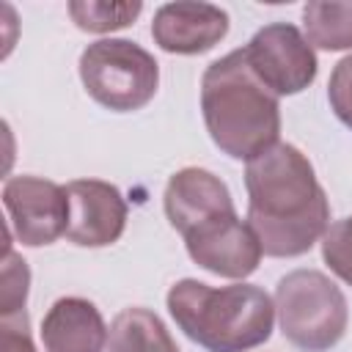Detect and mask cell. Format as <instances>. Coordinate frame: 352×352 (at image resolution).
Wrapping results in <instances>:
<instances>
[{"instance_id":"obj_1","label":"cell","mask_w":352,"mask_h":352,"mask_svg":"<svg viewBox=\"0 0 352 352\" xmlns=\"http://www.w3.org/2000/svg\"><path fill=\"white\" fill-rule=\"evenodd\" d=\"M248 223L264 256L308 253L330 228V204L311 160L292 143H275L245 165Z\"/></svg>"},{"instance_id":"obj_2","label":"cell","mask_w":352,"mask_h":352,"mask_svg":"<svg viewBox=\"0 0 352 352\" xmlns=\"http://www.w3.org/2000/svg\"><path fill=\"white\" fill-rule=\"evenodd\" d=\"M280 96L250 69L245 50L212 60L201 77V113L212 143L231 160L250 162L278 143Z\"/></svg>"},{"instance_id":"obj_3","label":"cell","mask_w":352,"mask_h":352,"mask_svg":"<svg viewBox=\"0 0 352 352\" xmlns=\"http://www.w3.org/2000/svg\"><path fill=\"white\" fill-rule=\"evenodd\" d=\"M165 302L176 327L206 352H248L272 336L275 300L256 283L209 286L182 278Z\"/></svg>"},{"instance_id":"obj_4","label":"cell","mask_w":352,"mask_h":352,"mask_svg":"<svg viewBox=\"0 0 352 352\" xmlns=\"http://www.w3.org/2000/svg\"><path fill=\"white\" fill-rule=\"evenodd\" d=\"M280 333L302 352L333 349L349 324L344 292L319 270H292L275 286Z\"/></svg>"},{"instance_id":"obj_5","label":"cell","mask_w":352,"mask_h":352,"mask_svg":"<svg viewBox=\"0 0 352 352\" xmlns=\"http://www.w3.org/2000/svg\"><path fill=\"white\" fill-rule=\"evenodd\" d=\"M80 80L96 104L113 113H132L154 99L160 63L138 41L99 38L80 55Z\"/></svg>"},{"instance_id":"obj_6","label":"cell","mask_w":352,"mask_h":352,"mask_svg":"<svg viewBox=\"0 0 352 352\" xmlns=\"http://www.w3.org/2000/svg\"><path fill=\"white\" fill-rule=\"evenodd\" d=\"M242 50L253 74L275 96H294L316 80V52L305 33L292 22H270L258 28Z\"/></svg>"},{"instance_id":"obj_7","label":"cell","mask_w":352,"mask_h":352,"mask_svg":"<svg viewBox=\"0 0 352 352\" xmlns=\"http://www.w3.org/2000/svg\"><path fill=\"white\" fill-rule=\"evenodd\" d=\"M8 231L25 248L52 245L69 228L66 187L41 176H8L3 184Z\"/></svg>"},{"instance_id":"obj_8","label":"cell","mask_w":352,"mask_h":352,"mask_svg":"<svg viewBox=\"0 0 352 352\" xmlns=\"http://www.w3.org/2000/svg\"><path fill=\"white\" fill-rule=\"evenodd\" d=\"M184 248L201 270L231 280H245L253 275L264 256L256 231L248 220H239L236 212L217 214L187 231Z\"/></svg>"},{"instance_id":"obj_9","label":"cell","mask_w":352,"mask_h":352,"mask_svg":"<svg viewBox=\"0 0 352 352\" xmlns=\"http://www.w3.org/2000/svg\"><path fill=\"white\" fill-rule=\"evenodd\" d=\"M69 192L66 239L80 248H107L121 239L126 228V201L121 190L102 179H74Z\"/></svg>"},{"instance_id":"obj_10","label":"cell","mask_w":352,"mask_h":352,"mask_svg":"<svg viewBox=\"0 0 352 352\" xmlns=\"http://www.w3.org/2000/svg\"><path fill=\"white\" fill-rule=\"evenodd\" d=\"M228 33V14L214 3L176 0L157 8L151 38L170 55H204Z\"/></svg>"},{"instance_id":"obj_11","label":"cell","mask_w":352,"mask_h":352,"mask_svg":"<svg viewBox=\"0 0 352 352\" xmlns=\"http://www.w3.org/2000/svg\"><path fill=\"white\" fill-rule=\"evenodd\" d=\"M162 206H165L168 223L182 236L187 231H192L195 226L217 217V214L236 212L226 182L220 176H214L212 170H206V168H182V170H176L165 184Z\"/></svg>"},{"instance_id":"obj_12","label":"cell","mask_w":352,"mask_h":352,"mask_svg":"<svg viewBox=\"0 0 352 352\" xmlns=\"http://www.w3.org/2000/svg\"><path fill=\"white\" fill-rule=\"evenodd\" d=\"M44 352H104L110 327L85 297H60L50 305L38 327Z\"/></svg>"},{"instance_id":"obj_13","label":"cell","mask_w":352,"mask_h":352,"mask_svg":"<svg viewBox=\"0 0 352 352\" xmlns=\"http://www.w3.org/2000/svg\"><path fill=\"white\" fill-rule=\"evenodd\" d=\"M110 352H179L170 330L148 308H124L110 322Z\"/></svg>"},{"instance_id":"obj_14","label":"cell","mask_w":352,"mask_h":352,"mask_svg":"<svg viewBox=\"0 0 352 352\" xmlns=\"http://www.w3.org/2000/svg\"><path fill=\"white\" fill-rule=\"evenodd\" d=\"M302 30L311 47L327 52L352 50V3H336V0L305 3Z\"/></svg>"},{"instance_id":"obj_15","label":"cell","mask_w":352,"mask_h":352,"mask_svg":"<svg viewBox=\"0 0 352 352\" xmlns=\"http://www.w3.org/2000/svg\"><path fill=\"white\" fill-rule=\"evenodd\" d=\"M143 11V3H107V0H72L69 16L85 33H113L129 28Z\"/></svg>"},{"instance_id":"obj_16","label":"cell","mask_w":352,"mask_h":352,"mask_svg":"<svg viewBox=\"0 0 352 352\" xmlns=\"http://www.w3.org/2000/svg\"><path fill=\"white\" fill-rule=\"evenodd\" d=\"M322 258L333 275L352 286V214L336 220L322 236Z\"/></svg>"},{"instance_id":"obj_17","label":"cell","mask_w":352,"mask_h":352,"mask_svg":"<svg viewBox=\"0 0 352 352\" xmlns=\"http://www.w3.org/2000/svg\"><path fill=\"white\" fill-rule=\"evenodd\" d=\"M28 289H30V270L28 261L14 253L11 248L6 250L3 258V289H0V316H11L25 311V300H28Z\"/></svg>"},{"instance_id":"obj_18","label":"cell","mask_w":352,"mask_h":352,"mask_svg":"<svg viewBox=\"0 0 352 352\" xmlns=\"http://www.w3.org/2000/svg\"><path fill=\"white\" fill-rule=\"evenodd\" d=\"M327 99L336 118L352 129V55H344L327 80Z\"/></svg>"},{"instance_id":"obj_19","label":"cell","mask_w":352,"mask_h":352,"mask_svg":"<svg viewBox=\"0 0 352 352\" xmlns=\"http://www.w3.org/2000/svg\"><path fill=\"white\" fill-rule=\"evenodd\" d=\"M0 352H38L25 311L0 319Z\"/></svg>"}]
</instances>
